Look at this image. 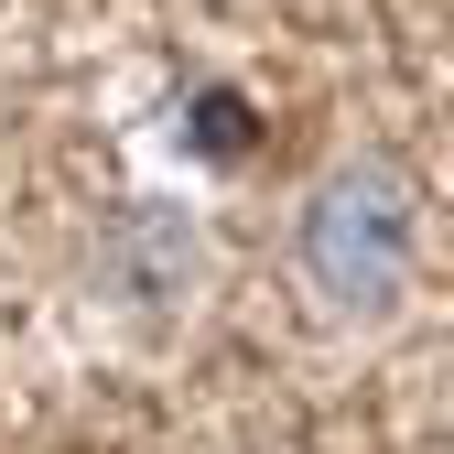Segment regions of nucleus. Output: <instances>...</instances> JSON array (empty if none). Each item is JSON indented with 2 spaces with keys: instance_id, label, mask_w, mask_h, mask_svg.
<instances>
[{
  "instance_id": "obj_1",
  "label": "nucleus",
  "mask_w": 454,
  "mask_h": 454,
  "mask_svg": "<svg viewBox=\"0 0 454 454\" xmlns=\"http://www.w3.org/2000/svg\"><path fill=\"white\" fill-rule=\"evenodd\" d=\"M401 249H411V206H401V184H389L379 162H368V174H335L314 195V216H303V260H314V281L347 314H389Z\"/></svg>"
}]
</instances>
